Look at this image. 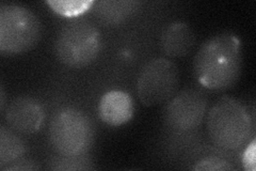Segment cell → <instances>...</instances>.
Here are the masks:
<instances>
[{
	"instance_id": "30bf717a",
	"label": "cell",
	"mask_w": 256,
	"mask_h": 171,
	"mask_svg": "<svg viewBox=\"0 0 256 171\" xmlns=\"http://www.w3.org/2000/svg\"><path fill=\"white\" fill-rule=\"evenodd\" d=\"M196 35L186 23L174 22L162 31L160 38V47L171 58H182L194 50Z\"/></svg>"
},
{
	"instance_id": "7c38bea8",
	"label": "cell",
	"mask_w": 256,
	"mask_h": 171,
	"mask_svg": "<svg viewBox=\"0 0 256 171\" xmlns=\"http://www.w3.org/2000/svg\"><path fill=\"white\" fill-rule=\"evenodd\" d=\"M26 153V144L20 136L4 125L0 127V167L20 159Z\"/></svg>"
},
{
	"instance_id": "7a4b0ae2",
	"label": "cell",
	"mask_w": 256,
	"mask_h": 171,
	"mask_svg": "<svg viewBox=\"0 0 256 171\" xmlns=\"http://www.w3.org/2000/svg\"><path fill=\"white\" fill-rule=\"evenodd\" d=\"M206 126L214 144L228 151L242 148L254 134L250 112L230 96H223L214 104L208 111Z\"/></svg>"
},
{
	"instance_id": "52a82bcc",
	"label": "cell",
	"mask_w": 256,
	"mask_h": 171,
	"mask_svg": "<svg viewBox=\"0 0 256 171\" xmlns=\"http://www.w3.org/2000/svg\"><path fill=\"white\" fill-rule=\"evenodd\" d=\"M207 107L208 100L203 92L187 89L174 95L168 103L164 122L174 132H192L203 123Z\"/></svg>"
},
{
	"instance_id": "ba28073f",
	"label": "cell",
	"mask_w": 256,
	"mask_h": 171,
	"mask_svg": "<svg viewBox=\"0 0 256 171\" xmlns=\"http://www.w3.org/2000/svg\"><path fill=\"white\" fill-rule=\"evenodd\" d=\"M4 118L8 125L20 134H34L41 128L45 112L43 106L29 96L14 99L6 107Z\"/></svg>"
},
{
	"instance_id": "8992f818",
	"label": "cell",
	"mask_w": 256,
	"mask_h": 171,
	"mask_svg": "<svg viewBox=\"0 0 256 171\" xmlns=\"http://www.w3.org/2000/svg\"><path fill=\"white\" fill-rule=\"evenodd\" d=\"M180 85V72L176 64L166 58L150 60L141 70L137 80L140 102L153 107L170 101Z\"/></svg>"
},
{
	"instance_id": "5bb4252c",
	"label": "cell",
	"mask_w": 256,
	"mask_h": 171,
	"mask_svg": "<svg viewBox=\"0 0 256 171\" xmlns=\"http://www.w3.org/2000/svg\"><path fill=\"white\" fill-rule=\"evenodd\" d=\"M50 168L52 170H84L93 169V166L90 158L82 154L76 156L60 155V157L52 159Z\"/></svg>"
},
{
	"instance_id": "3957f363",
	"label": "cell",
	"mask_w": 256,
	"mask_h": 171,
	"mask_svg": "<svg viewBox=\"0 0 256 171\" xmlns=\"http://www.w3.org/2000/svg\"><path fill=\"white\" fill-rule=\"evenodd\" d=\"M100 46L98 29L91 22L78 19L60 29L54 41V54L64 66L82 69L98 58Z\"/></svg>"
},
{
	"instance_id": "277c9868",
	"label": "cell",
	"mask_w": 256,
	"mask_h": 171,
	"mask_svg": "<svg viewBox=\"0 0 256 171\" xmlns=\"http://www.w3.org/2000/svg\"><path fill=\"white\" fill-rule=\"evenodd\" d=\"M42 34L38 16L28 8L6 4L0 6V53L16 56L32 50Z\"/></svg>"
},
{
	"instance_id": "ac0fdd59",
	"label": "cell",
	"mask_w": 256,
	"mask_h": 171,
	"mask_svg": "<svg viewBox=\"0 0 256 171\" xmlns=\"http://www.w3.org/2000/svg\"><path fill=\"white\" fill-rule=\"evenodd\" d=\"M2 91H0V110L4 111V86L0 87Z\"/></svg>"
},
{
	"instance_id": "e0dca14e",
	"label": "cell",
	"mask_w": 256,
	"mask_h": 171,
	"mask_svg": "<svg viewBox=\"0 0 256 171\" xmlns=\"http://www.w3.org/2000/svg\"><path fill=\"white\" fill-rule=\"evenodd\" d=\"M4 170H36L38 169V166H36L34 161L30 160H16L12 162V165H8L2 167Z\"/></svg>"
},
{
	"instance_id": "5b68a950",
	"label": "cell",
	"mask_w": 256,
	"mask_h": 171,
	"mask_svg": "<svg viewBox=\"0 0 256 171\" xmlns=\"http://www.w3.org/2000/svg\"><path fill=\"white\" fill-rule=\"evenodd\" d=\"M50 140L60 155H82L94 141V126L84 112L66 107L54 113L50 123Z\"/></svg>"
},
{
	"instance_id": "9a60e30c",
	"label": "cell",
	"mask_w": 256,
	"mask_h": 171,
	"mask_svg": "<svg viewBox=\"0 0 256 171\" xmlns=\"http://www.w3.org/2000/svg\"><path fill=\"white\" fill-rule=\"evenodd\" d=\"M194 170L198 171H228V170H234L235 168L232 166L230 162L226 159L217 157V156H210L205 157L198 161L196 164L192 167Z\"/></svg>"
},
{
	"instance_id": "6da1fadb",
	"label": "cell",
	"mask_w": 256,
	"mask_h": 171,
	"mask_svg": "<svg viewBox=\"0 0 256 171\" xmlns=\"http://www.w3.org/2000/svg\"><path fill=\"white\" fill-rule=\"evenodd\" d=\"M242 70V40L230 32H223L205 41L194 57V76L210 90L222 91L235 86Z\"/></svg>"
},
{
	"instance_id": "9c48e42d",
	"label": "cell",
	"mask_w": 256,
	"mask_h": 171,
	"mask_svg": "<svg viewBox=\"0 0 256 171\" xmlns=\"http://www.w3.org/2000/svg\"><path fill=\"white\" fill-rule=\"evenodd\" d=\"M134 110L132 97L120 90L104 94L98 105L100 118L110 126H120L127 123L132 120Z\"/></svg>"
},
{
	"instance_id": "8fae6325",
	"label": "cell",
	"mask_w": 256,
	"mask_h": 171,
	"mask_svg": "<svg viewBox=\"0 0 256 171\" xmlns=\"http://www.w3.org/2000/svg\"><path fill=\"white\" fill-rule=\"evenodd\" d=\"M141 3L132 0H107L94 2L91 10L100 23L107 26H118L130 21L140 10Z\"/></svg>"
},
{
	"instance_id": "4fadbf2b",
	"label": "cell",
	"mask_w": 256,
	"mask_h": 171,
	"mask_svg": "<svg viewBox=\"0 0 256 171\" xmlns=\"http://www.w3.org/2000/svg\"><path fill=\"white\" fill-rule=\"evenodd\" d=\"M52 9L59 15L66 16V18H75V16L82 15L86 11L90 10L94 2H84V0H52L46 3Z\"/></svg>"
},
{
	"instance_id": "2e32d148",
	"label": "cell",
	"mask_w": 256,
	"mask_h": 171,
	"mask_svg": "<svg viewBox=\"0 0 256 171\" xmlns=\"http://www.w3.org/2000/svg\"><path fill=\"white\" fill-rule=\"evenodd\" d=\"M255 153H256V141L253 139L244 151L242 157V164L246 170L248 171H255L256 162H255Z\"/></svg>"
}]
</instances>
